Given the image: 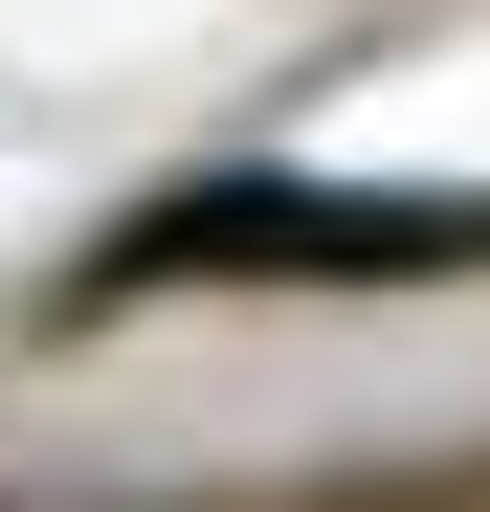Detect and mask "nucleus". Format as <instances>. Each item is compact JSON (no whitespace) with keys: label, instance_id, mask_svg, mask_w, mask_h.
<instances>
[{"label":"nucleus","instance_id":"nucleus-1","mask_svg":"<svg viewBox=\"0 0 490 512\" xmlns=\"http://www.w3.org/2000/svg\"><path fill=\"white\" fill-rule=\"evenodd\" d=\"M490 268V201H379V179H179L90 290H446Z\"/></svg>","mask_w":490,"mask_h":512}]
</instances>
